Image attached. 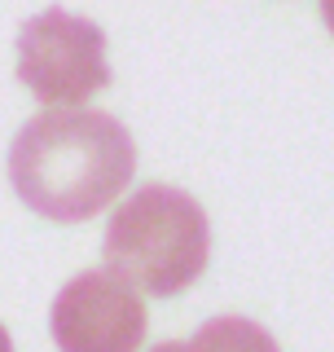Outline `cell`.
Returning a JSON list of instances; mask_svg holds the SVG:
<instances>
[{"instance_id": "obj_1", "label": "cell", "mask_w": 334, "mask_h": 352, "mask_svg": "<svg viewBox=\"0 0 334 352\" xmlns=\"http://www.w3.org/2000/svg\"><path fill=\"white\" fill-rule=\"evenodd\" d=\"M137 172L128 128L106 110H49L14 137L9 181L44 220L75 225L106 212Z\"/></svg>"}, {"instance_id": "obj_2", "label": "cell", "mask_w": 334, "mask_h": 352, "mask_svg": "<svg viewBox=\"0 0 334 352\" xmlns=\"http://www.w3.org/2000/svg\"><path fill=\"white\" fill-rule=\"evenodd\" d=\"M106 269L146 295H181L194 286L211 256L207 212L185 190L141 185L106 225Z\"/></svg>"}, {"instance_id": "obj_3", "label": "cell", "mask_w": 334, "mask_h": 352, "mask_svg": "<svg viewBox=\"0 0 334 352\" xmlns=\"http://www.w3.org/2000/svg\"><path fill=\"white\" fill-rule=\"evenodd\" d=\"M18 80L44 106H84L110 84L106 31L66 9H44L18 31Z\"/></svg>"}, {"instance_id": "obj_4", "label": "cell", "mask_w": 334, "mask_h": 352, "mask_svg": "<svg viewBox=\"0 0 334 352\" xmlns=\"http://www.w3.org/2000/svg\"><path fill=\"white\" fill-rule=\"evenodd\" d=\"M62 352H137L146 344V304L115 269H88L71 278L49 313Z\"/></svg>"}, {"instance_id": "obj_5", "label": "cell", "mask_w": 334, "mask_h": 352, "mask_svg": "<svg viewBox=\"0 0 334 352\" xmlns=\"http://www.w3.org/2000/svg\"><path fill=\"white\" fill-rule=\"evenodd\" d=\"M185 352H282L264 326L247 317H216L185 344Z\"/></svg>"}, {"instance_id": "obj_6", "label": "cell", "mask_w": 334, "mask_h": 352, "mask_svg": "<svg viewBox=\"0 0 334 352\" xmlns=\"http://www.w3.org/2000/svg\"><path fill=\"white\" fill-rule=\"evenodd\" d=\"M321 22H326L330 36H334V0H321Z\"/></svg>"}, {"instance_id": "obj_7", "label": "cell", "mask_w": 334, "mask_h": 352, "mask_svg": "<svg viewBox=\"0 0 334 352\" xmlns=\"http://www.w3.org/2000/svg\"><path fill=\"white\" fill-rule=\"evenodd\" d=\"M150 352H185V344H176V339H172V344H159V348H150Z\"/></svg>"}, {"instance_id": "obj_8", "label": "cell", "mask_w": 334, "mask_h": 352, "mask_svg": "<svg viewBox=\"0 0 334 352\" xmlns=\"http://www.w3.org/2000/svg\"><path fill=\"white\" fill-rule=\"evenodd\" d=\"M0 352H14V339L5 335V326H0Z\"/></svg>"}]
</instances>
